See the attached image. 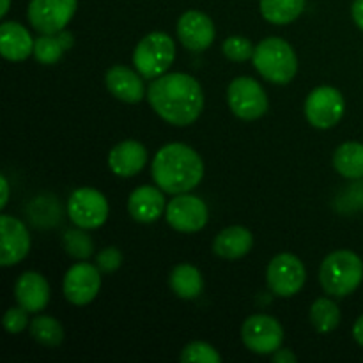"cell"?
<instances>
[{
    "instance_id": "obj_12",
    "label": "cell",
    "mask_w": 363,
    "mask_h": 363,
    "mask_svg": "<svg viewBox=\"0 0 363 363\" xmlns=\"http://www.w3.org/2000/svg\"><path fill=\"white\" fill-rule=\"evenodd\" d=\"M165 216L174 230L191 234L204 229L209 220V211L202 199L195 197V195L179 194L167 204Z\"/></svg>"
},
{
    "instance_id": "obj_16",
    "label": "cell",
    "mask_w": 363,
    "mask_h": 363,
    "mask_svg": "<svg viewBox=\"0 0 363 363\" xmlns=\"http://www.w3.org/2000/svg\"><path fill=\"white\" fill-rule=\"evenodd\" d=\"M142 78L144 77L138 71L130 69V67L123 66V64H117V66H112L106 71L105 84L113 98L133 105V103L142 101V98L145 96V87Z\"/></svg>"
},
{
    "instance_id": "obj_36",
    "label": "cell",
    "mask_w": 363,
    "mask_h": 363,
    "mask_svg": "<svg viewBox=\"0 0 363 363\" xmlns=\"http://www.w3.org/2000/svg\"><path fill=\"white\" fill-rule=\"evenodd\" d=\"M0 184H2V199H0V206L6 208L7 201H9V183H7V177H0Z\"/></svg>"
},
{
    "instance_id": "obj_6",
    "label": "cell",
    "mask_w": 363,
    "mask_h": 363,
    "mask_svg": "<svg viewBox=\"0 0 363 363\" xmlns=\"http://www.w3.org/2000/svg\"><path fill=\"white\" fill-rule=\"evenodd\" d=\"M229 108L241 121L261 119L268 112V96L259 82L250 77H238L227 89Z\"/></svg>"
},
{
    "instance_id": "obj_9",
    "label": "cell",
    "mask_w": 363,
    "mask_h": 363,
    "mask_svg": "<svg viewBox=\"0 0 363 363\" xmlns=\"http://www.w3.org/2000/svg\"><path fill=\"white\" fill-rule=\"evenodd\" d=\"M346 110L344 96L330 85L314 89L305 99V117L318 130H330L340 123Z\"/></svg>"
},
{
    "instance_id": "obj_10",
    "label": "cell",
    "mask_w": 363,
    "mask_h": 363,
    "mask_svg": "<svg viewBox=\"0 0 363 363\" xmlns=\"http://www.w3.org/2000/svg\"><path fill=\"white\" fill-rule=\"evenodd\" d=\"M78 0H30L27 18L39 34H59L77 13Z\"/></svg>"
},
{
    "instance_id": "obj_5",
    "label": "cell",
    "mask_w": 363,
    "mask_h": 363,
    "mask_svg": "<svg viewBox=\"0 0 363 363\" xmlns=\"http://www.w3.org/2000/svg\"><path fill=\"white\" fill-rule=\"evenodd\" d=\"M176 59V43L165 32H151L135 46L133 66L144 78L155 80L169 71Z\"/></svg>"
},
{
    "instance_id": "obj_30",
    "label": "cell",
    "mask_w": 363,
    "mask_h": 363,
    "mask_svg": "<svg viewBox=\"0 0 363 363\" xmlns=\"http://www.w3.org/2000/svg\"><path fill=\"white\" fill-rule=\"evenodd\" d=\"M222 52L227 59L234 60V62H245L254 57L255 46L250 39L243 38V35H230L222 43Z\"/></svg>"
},
{
    "instance_id": "obj_20",
    "label": "cell",
    "mask_w": 363,
    "mask_h": 363,
    "mask_svg": "<svg viewBox=\"0 0 363 363\" xmlns=\"http://www.w3.org/2000/svg\"><path fill=\"white\" fill-rule=\"evenodd\" d=\"M0 53L11 62H21L34 53V39L30 32L18 21H4L0 25Z\"/></svg>"
},
{
    "instance_id": "obj_32",
    "label": "cell",
    "mask_w": 363,
    "mask_h": 363,
    "mask_svg": "<svg viewBox=\"0 0 363 363\" xmlns=\"http://www.w3.org/2000/svg\"><path fill=\"white\" fill-rule=\"evenodd\" d=\"M123 264V254H121L119 248L116 247H106L96 255V266L99 268V272L103 273H113L121 268Z\"/></svg>"
},
{
    "instance_id": "obj_34",
    "label": "cell",
    "mask_w": 363,
    "mask_h": 363,
    "mask_svg": "<svg viewBox=\"0 0 363 363\" xmlns=\"http://www.w3.org/2000/svg\"><path fill=\"white\" fill-rule=\"evenodd\" d=\"M351 14H353V20L358 25V28L363 30V0H354L353 6H351Z\"/></svg>"
},
{
    "instance_id": "obj_35",
    "label": "cell",
    "mask_w": 363,
    "mask_h": 363,
    "mask_svg": "<svg viewBox=\"0 0 363 363\" xmlns=\"http://www.w3.org/2000/svg\"><path fill=\"white\" fill-rule=\"evenodd\" d=\"M353 337H354V340H357V342L363 347V315H360V318L357 319V323H354Z\"/></svg>"
},
{
    "instance_id": "obj_7",
    "label": "cell",
    "mask_w": 363,
    "mask_h": 363,
    "mask_svg": "<svg viewBox=\"0 0 363 363\" xmlns=\"http://www.w3.org/2000/svg\"><path fill=\"white\" fill-rule=\"evenodd\" d=\"M67 215L80 229H99L108 218V201L96 188H78L67 201Z\"/></svg>"
},
{
    "instance_id": "obj_11",
    "label": "cell",
    "mask_w": 363,
    "mask_h": 363,
    "mask_svg": "<svg viewBox=\"0 0 363 363\" xmlns=\"http://www.w3.org/2000/svg\"><path fill=\"white\" fill-rule=\"evenodd\" d=\"M241 340L255 354H273L284 344V328L266 314L250 315L241 326Z\"/></svg>"
},
{
    "instance_id": "obj_4",
    "label": "cell",
    "mask_w": 363,
    "mask_h": 363,
    "mask_svg": "<svg viewBox=\"0 0 363 363\" xmlns=\"http://www.w3.org/2000/svg\"><path fill=\"white\" fill-rule=\"evenodd\" d=\"M254 66L262 78L277 85H286L296 77L298 57L293 46L282 38H266L255 46Z\"/></svg>"
},
{
    "instance_id": "obj_14",
    "label": "cell",
    "mask_w": 363,
    "mask_h": 363,
    "mask_svg": "<svg viewBox=\"0 0 363 363\" xmlns=\"http://www.w3.org/2000/svg\"><path fill=\"white\" fill-rule=\"evenodd\" d=\"M215 23L206 13L186 11L177 20V38L190 52H204L215 41Z\"/></svg>"
},
{
    "instance_id": "obj_22",
    "label": "cell",
    "mask_w": 363,
    "mask_h": 363,
    "mask_svg": "<svg viewBox=\"0 0 363 363\" xmlns=\"http://www.w3.org/2000/svg\"><path fill=\"white\" fill-rule=\"evenodd\" d=\"M169 286L172 293L181 300H195L201 296L202 289H204V279L194 264L183 262L170 272Z\"/></svg>"
},
{
    "instance_id": "obj_15",
    "label": "cell",
    "mask_w": 363,
    "mask_h": 363,
    "mask_svg": "<svg viewBox=\"0 0 363 363\" xmlns=\"http://www.w3.org/2000/svg\"><path fill=\"white\" fill-rule=\"evenodd\" d=\"M0 264L4 268L23 261L30 250V236L23 222L9 215L0 216Z\"/></svg>"
},
{
    "instance_id": "obj_17",
    "label": "cell",
    "mask_w": 363,
    "mask_h": 363,
    "mask_svg": "<svg viewBox=\"0 0 363 363\" xmlns=\"http://www.w3.org/2000/svg\"><path fill=\"white\" fill-rule=\"evenodd\" d=\"M167 209L165 195L160 186H138L131 191L128 199V211L131 218L140 223H152L163 215Z\"/></svg>"
},
{
    "instance_id": "obj_1",
    "label": "cell",
    "mask_w": 363,
    "mask_h": 363,
    "mask_svg": "<svg viewBox=\"0 0 363 363\" xmlns=\"http://www.w3.org/2000/svg\"><path fill=\"white\" fill-rule=\"evenodd\" d=\"M147 101L165 123L190 126L204 108V92L201 84L190 74L165 73L151 82Z\"/></svg>"
},
{
    "instance_id": "obj_24",
    "label": "cell",
    "mask_w": 363,
    "mask_h": 363,
    "mask_svg": "<svg viewBox=\"0 0 363 363\" xmlns=\"http://www.w3.org/2000/svg\"><path fill=\"white\" fill-rule=\"evenodd\" d=\"M333 167L340 176L347 179L363 177V144L360 142H346L339 145L333 155Z\"/></svg>"
},
{
    "instance_id": "obj_33",
    "label": "cell",
    "mask_w": 363,
    "mask_h": 363,
    "mask_svg": "<svg viewBox=\"0 0 363 363\" xmlns=\"http://www.w3.org/2000/svg\"><path fill=\"white\" fill-rule=\"evenodd\" d=\"M273 362L275 363H294L296 362V354L293 353L291 350H277L275 353H273Z\"/></svg>"
},
{
    "instance_id": "obj_27",
    "label": "cell",
    "mask_w": 363,
    "mask_h": 363,
    "mask_svg": "<svg viewBox=\"0 0 363 363\" xmlns=\"http://www.w3.org/2000/svg\"><path fill=\"white\" fill-rule=\"evenodd\" d=\"M30 335L45 347H59L64 340V328L52 315H39L32 319Z\"/></svg>"
},
{
    "instance_id": "obj_21",
    "label": "cell",
    "mask_w": 363,
    "mask_h": 363,
    "mask_svg": "<svg viewBox=\"0 0 363 363\" xmlns=\"http://www.w3.org/2000/svg\"><path fill=\"white\" fill-rule=\"evenodd\" d=\"M254 247V236L248 229L240 225L227 227L216 234L213 241V252L222 259H241Z\"/></svg>"
},
{
    "instance_id": "obj_2",
    "label": "cell",
    "mask_w": 363,
    "mask_h": 363,
    "mask_svg": "<svg viewBox=\"0 0 363 363\" xmlns=\"http://www.w3.org/2000/svg\"><path fill=\"white\" fill-rule=\"evenodd\" d=\"M156 186L165 194H188L204 177V162L197 151L181 142L167 144L156 152L151 165Z\"/></svg>"
},
{
    "instance_id": "obj_23",
    "label": "cell",
    "mask_w": 363,
    "mask_h": 363,
    "mask_svg": "<svg viewBox=\"0 0 363 363\" xmlns=\"http://www.w3.org/2000/svg\"><path fill=\"white\" fill-rule=\"evenodd\" d=\"M73 46V35L69 32H59V34H41L34 41V57L38 62L50 66L62 59L64 52Z\"/></svg>"
},
{
    "instance_id": "obj_8",
    "label": "cell",
    "mask_w": 363,
    "mask_h": 363,
    "mask_svg": "<svg viewBox=\"0 0 363 363\" xmlns=\"http://www.w3.org/2000/svg\"><path fill=\"white\" fill-rule=\"evenodd\" d=\"M307 280L303 262L293 254H279L272 259L266 269V282L273 294L291 298L300 293Z\"/></svg>"
},
{
    "instance_id": "obj_25",
    "label": "cell",
    "mask_w": 363,
    "mask_h": 363,
    "mask_svg": "<svg viewBox=\"0 0 363 363\" xmlns=\"http://www.w3.org/2000/svg\"><path fill=\"white\" fill-rule=\"evenodd\" d=\"M307 0H261V14L273 25H287L298 20Z\"/></svg>"
},
{
    "instance_id": "obj_13",
    "label": "cell",
    "mask_w": 363,
    "mask_h": 363,
    "mask_svg": "<svg viewBox=\"0 0 363 363\" xmlns=\"http://www.w3.org/2000/svg\"><path fill=\"white\" fill-rule=\"evenodd\" d=\"M99 287H101V277H99L98 266L78 262L71 266L64 275V296L77 307H85L91 303L98 296Z\"/></svg>"
},
{
    "instance_id": "obj_3",
    "label": "cell",
    "mask_w": 363,
    "mask_h": 363,
    "mask_svg": "<svg viewBox=\"0 0 363 363\" xmlns=\"http://www.w3.org/2000/svg\"><path fill=\"white\" fill-rule=\"evenodd\" d=\"M363 280V262L354 252L335 250L323 261L319 282L323 289L337 298L350 296Z\"/></svg>"
},
{
    "instance_id": "obj_19",
    "label": "cell",
    "mask_w": 363,
    "mask_h": 363,
    "mask_svg": "<svg viewBox=\"0 0 363 363\" xmlns=\"http://www.w3.org/2000/svg\"><path fill=\"white\" fill-rule=\"evenodd\" d=\"M147 163V149L137 140H124L117 144L108 155V167L116 176L133 177Z\"/></svg>"
},
{
    "instance_id": "obj_28",
    "label": "cell",
    "mask_w": 363,
    "mask_h": 363,
    "mask_svg": "<svg viewBox=\"0 0 363 363\" xmlns=\"http://www.w3.org/2000/svg\"><path fill=\"white\" fill-rule=\"evenodd\" d=\"M62 245L67 255L74 259H89L94 252V243H92L91 236L80 227L77 230H67L62 238Z\"/></svg>"
},
{
    "instance_id": "obj_37",
    "label": "cell",
    "mask_w": 363,
    "mask_h": 363,
    "mask_svg": "<svg viewBox=\"0 0 363 363\" xmlns=\"http://www.w3.org/2000/svg\"><path fill=\"white\" fill-rule=\"evenodd\" d=\"M9 6H11V0H2V7H0V18H4L7 13H9Z\"/></svg>"
},
{
    "instance_id": "obj_18",
    "label": "cell",
    "mask_w": 363,
    "mask_h": 363,
    "mask_svg": "<svg viewBox=\"0 0 363 363\" xmlns=\"http://www.w3.org/2000/svg\"><path fill=\"white\" fill-rule=\"evenodd\" d=\"M14 298L20 307H23L30 314H35L48 305L50 286L41 273L25 272L14 284Z\"/></svg>"
},
{
    "instance_id": "obj_29",
    "label": "cell",
    "mask_w": 363,
    "mask_h": 363,
    "mask_svg": "<svg viewBox=\"0 0 363 363\" xmlns=\"http://www.w3.org/2000/svg\"><path fill=\"white\" fill-rule=\"evenodd\" d=\"M179 360L186 363H220L222 357H220L218 351L211 344L195 340V342L184 346V350L181 351Z\"/></svg>"
},
{
    "instance_id": "obj_31",
    "label": "cell",
    "mask_w": 363,
    "mask_h": 363,
    "mask_svg": "<svg viewBox=\"0 0 363 363\" xmlns=\"http://www.w3.org/2000/svg\"><path fill=\"white\" fill-rule=\"evenodd\" d=\"M28 314H30V312L25 311L23 307H20V305H18V307H11L9 311L4 314V319H2L4 328H6L9 333H13V335L21 333L28 326Z\"/></svg>"
},
{
    "instance_id": "obj_26",
    "label": "cell",
    "mask_w": 363,
    "mask_h": 363,
    "mask_svg": "<svg viewBox=\"0 0 363 363\" xmlns=\"http://www.w3.org/2000/svg\"><path fill=\"white\" fill-rule=\"evenodd\" d=\"M311 323L319 333H330L340 325V308L328 298H319L311 307Z\"/></svg>"
}]
</instances>
